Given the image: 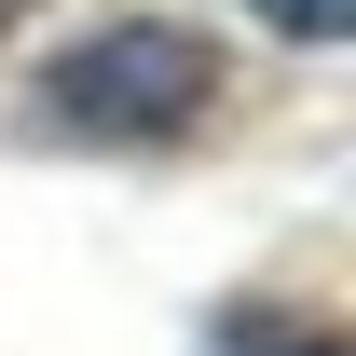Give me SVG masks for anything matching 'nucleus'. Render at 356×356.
I'll return each instance as SVG.
<instances>
[{"mask_svg":"<svg viewBox=\"0 0 356 356\" xmlns=\"http://www.w3.org/2000/svg\"><path fill=\"white\" fill-rule=\"evenodd\" d=\"M288 356H343V343H288Z\"/></svg>","mask_w":356,"mask_h":356,"instance_id":"nucleus-3","label":"nucleus"},{"mask_svg":"<svg viewBox=\"0 0 356 356\" xmlns=\"http://www.w3.org/2000/svg\"><path fill=\"white\" fill-rule=\"evenodd\" d=\"M220 110V42L178 28V14H124L42 69V124L55 137H96V151H165Z\"/></svg>","mask_w":356,"mask_h":356,"instance_id":"nucleus-1","label":"nucleus"},{"mask_svg":"<svg viewBox=\"0 0 356 356\" xmlns=\"http://www.w3.org/2000/svg\"><path fill=\"white\" fill-rule=\"evenodd\" d=\"M261 28H288V42H356V0H247Z\"/></svg>","mask_w":356,"mask_h":356,"instance_id":"nucleus-2","label":"nucleus"},{"mask_svg":"<svg viewBox=\"0 0 356 356\" xmlns=\"http://www.w3.org/2000/svg\"><path fill=\"white\" fill-rule=\"evenodd\" d=\"M14 14H28V0H0V28H14Z\"/></svg>","mask_w":356,"mask_h":356,"instance_id":"nucleus-4","label":"nucleus"}]
</instances>
